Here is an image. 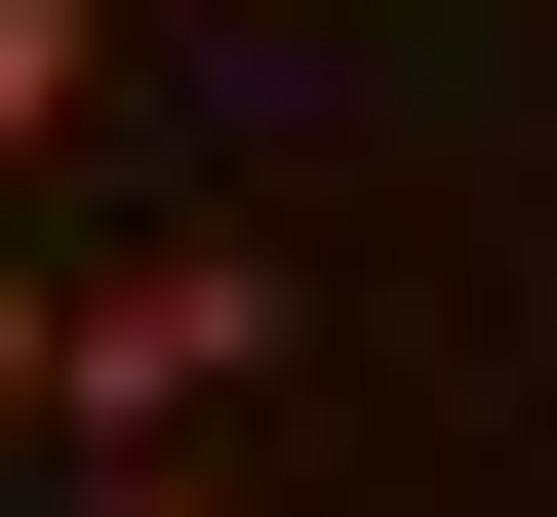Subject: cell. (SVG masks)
Segmentation results:
<instances>
[{
  "label": "cell",
  "instance_id": "cell-1",
  "mask_svg": "<svg viewBox=\"0 0 557 517\" xmlns=\"http://www.w3.org/2000/svg\"><path fill=\"white\" fill-rule=\"evenodd\" d=\"M278 358H319V279H278L239 199H199V239H120V279H81V478H239Z\"/></svg>",
  "mask_w": 557,
  "mask_h": 517
},
{
  "label": "cell",
  "instance_id": "cell-2",
  "mask_svg": "<svg viewBox=\"0 0 557 517\" xmlns=\"http://www.w3.org/2000/svg\"><path fill=\"white\" fill-rule=\"evenodd\" d=\"M81 478V239H0V517Z\"/></svg>",
  "mask_w": 557,
  "mask_h": 517
},
{
  "label": "cell",
  "instance_id": "cell-3",
  "mask_svg": "<svg viewBox=\"0 0 557 517\" xmlns=\"http://www.w3.org/2000/svg\"><path fill=\"white\" fill-rule=\"evenodd\" d=\"M81 120H120V0H0V199L81 160Z\"/></svg>",
  "mask_w": 557,
  "mask_h": 517
},
{
  "label": "cell",
  "instance_id": "cell-4",
  "mask_svg": "<svg viewBox=\"0 0 557 517\" xmlns=\"http://www.w3.org/2000/svg\"><path fill=\"white\" fill-rule=\"evenodd\" d=\"M40 517H278V478H40Z\"/></svg>",
  "mask_w": 557,
  "mask_h": 517
}]
</instances>
